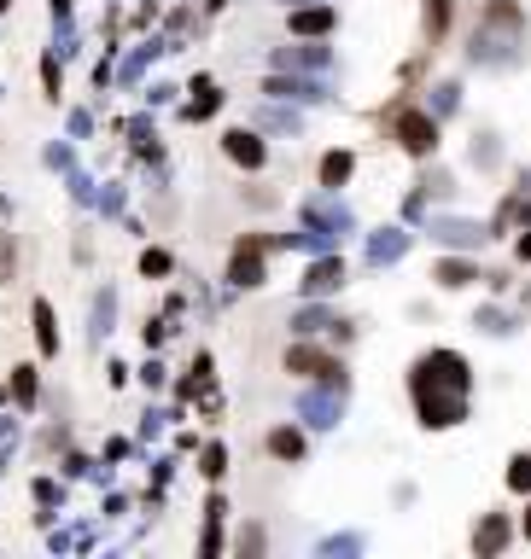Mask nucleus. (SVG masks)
I'll return each instance as SVG.
<instances>
[{
  "label": "nucleus",
  "instance_id": "obj_12",
  "mask_svg": "<svg viewBox=\"0 0 531 559\" xmlns=\"http://www.w3.org/2000/svg\"><path fill=\"white\" fill-rule=\"evenodd\" d=\"M351 169H356L351 152H327V158H321V186H344V181H351Z\"/></svg>",
  "mask_w": 531,
  "mask_h": 559
},
{
  "label": "nucleus",
  "instance_id": "obj_28",
  "mask_svg": "<svg viewBox=\"0 0 531 559\" xmlns=\"http://www.w3.org/2000/svg\"><path fill=\"white\" fill-rule=\"evenodd\" d=\"M211 6H228V0H211Z\"/></svg>",
  "mask_w": 531,
  "mask_h": 559
},
{
  "label": "nucleus",
  "instance_id": "obj_26",
  "mask_svg": "<svg viewBox=\"0 0 531 559\" xmlns=\"http://www.w3.org/2000/svg\"><path fill=\"white\" fill-rule=\"evenodd\" d=\"M520 257H526V263H531V233H526V239H520Z\"/></svg>",
  "mask_w": 531,
  "mask_h": 559
},
{
  "label": "nucleus",
  "instance_id": "obj_14",
  "mask_svg": "<svg viewBox=\"0 0 531 559\" xmlns=\"http://www.w3.org/2000/svg\"><path fill=\"white\" fill-rule=\"evenodd\" d=\"M269 455H280V461H304V437H298L292 426L269 431Z\"/></svg>",
  "mask_w": 531,
  "mask_h": 559
},
{
  "label": "nucleus",
  "instance_id": "obj_27",
  "mask_svg": "<svg viewBox=\"0 0 531 559\" xmlns=\"http://www.w3.org/2000/svg\"><path fill=\"white\" fill-rule=\"evenodd\" d=\"M526 536H531V507H526Z\"/></svg>",
  "mask_w": 531,
  "mask_h": 559
},
{
  "label": "nucleus",
  "instance_id": "obj_22",
  "mask_svg": "<svg viewBox=\"0 0 531 559\" xmlns=\"http://www.w3.org/2000/svg\"><path fill=\"white\" fill-rule=\"evenodd\" d=\"M508 483H514V490H531V461H514V472H508Z\"/></svg>",
  "mask_w": 531,
  "mask_h": 559
},
{
  "label": "nucleus",
  "instance_id": "obj_10",
  "mask_svg": "<svg viewBox=\"0 0 531 559\" xmlns=\"http://www.w3.org/2000/svg\"><path fill=\"white\" fill-rule=\"evenodd\" d=\"M228 280H233V285H263V263H257V239H245V245H240V257H233Z\"/></svg>",
  "mask_w": 531,
  "mask_h": 559
},
{
  "label": "nucleus",
  "instance_id": "obj_7",
  "mask_svg": "<svg viewBox=\"0 0 531 559\" xmlns=\"http://www.w3.org/2000/svg\"><path fill=\"white\" fill-rule=\"evenodd\" d=\"M502 548H508V518L490 513L485 525L473 530V554H479V559H490V554H502Z\"/></svg>",
  "mask_w": 531,
  "mask_h": 559
},
{
  "label": "nucleus",
  "instance_id": "obj_8",
  "mask_svg": "<svg viewBox=\"0 0 531 559\" xmlns=\"http://www.w3.org/2000/svg\"><path fill=\"white\" fill-rule=\"evenodd\" d=\"M339 285H344V263H333V257L304 275V292H310V297H327V292H339Z\"/></svg>",
  "mask_w": 531,
  "mask_h": 559
},
{
  "label": "nucleus",
  "instance_id": "obj_9",
  "mask_svg": "<svg viewBox=\"0 0 531 559\" xmlns=\"http://www.w3.org/2000/svg\"><path fill=\"white\" fill-rule=\"evenodd\" d=\"M432 280H438L444 292H462V285H473V280H479V268L467 263V257H444V263H438V275H432Z\"/></svg>",
  "mask_w": 531,
  "mask_h": 559
},
{
  "label": "nucleus",
  "instance_id": "obj_18",
  "mask_svg": "<svg viewBox=\"0 0 531 559\" xmlns=\"http://www.w3.org/2000/svg\"><path fill=\"white\" fill-rule=\"evenodd\" d=\"M269 94H287V99H321V88H310V82H269Z\"/></svg>",
  "mask_w": 531,
  "mask_h": 559
},
{
  "label": "nucleus",
  "instance_id": "obj_24",
  "mask_svg": "<svg viewBox=\"0 0 531 559\" xmlns=\"http://www.w3.org/2000/svg\"><path fill=\"white\" fill-rule=\"evenodd\" d=\"M0 280H12V239L0 233Z\"/></svg>",
  "mask_w": 531,
  "mask_h": 559
},
{
  "label": "nucleus",
  "instance_id": "obj_29",
  "mask_svg": "<svg viewBox=\"0 0 531 559\" xmlns=\"http://www.w3.org/2000/svg\"><path fill=\"white\" fill-rule=\"evenodd\" d=\"M287 6H304V0H287Z\"/></svg>",
  "mask_w": 531,
  "mask_h": 559
},
{
  "label": "nucleus",
  "instance_id": "obj_16",
  "mask_svg": "<svg viewBox=\"0 0 531 559\" xmlns=\"http://www.w3.org/2000/svg\"><path fill=\"white\" fill-rule=\"evenodd\" d=\"M450 30V0H426V41H444Z\"/></svg>",
  "mask_w": 531,
  "mask_h": 559
},
{
  "label": "nucleus",
  "instance_id": "obj_25",
  "mask_svg": "<svg viewBox=\"0 0 531 559\" xmlns=\"http://www.w3.org/2000/svg\"><path fill=\"white\" fill-rule=\"evenodd\" d=\"M222 466H228V455H222V449H205V472H211V478H216Z\"/></svg>",
  "mask_w": 531,
  "mask_h": 559
},
{
  "label": "nucleus",
  "instance_id": "obj_15",
  "mask_svg": "<svg viewBox=\"0 0 531 559\" xmlns=\"http://www.w3.org/2000/svg\"><path fill=\"white\" fill-rule=\"evenodd\" d=\"M35 338H41V356H53V350H59V332H53V309H47V303H35Z\"/></svg>",
  "mask_w": 531,
  "mask_h": 559
},
{
  "label": "nucleus",
  "instance_id": "obj_21",
  "mask_svg": "<svg viewBox=\"0 0 531 559\" xmlns=\"http://www.w3.org/2000/svg\"><path fill=\"white\" fill-rule=\"evenodd\" d=\"M141 275H169V257L164 251H146L141 257Z\"/></svg>",
  "mask_w": 531,
  "mask_h": 559
},
{
  "label": "nucleus",
  "instance_id": "obj_11",
  "mask_svg": "<svg viewBox=\"0 0 531 559\" xmlns=\"http://www.w3.org/2000/svg\"><path fill=\"white\" fill-rule=\"evenodd\" d=\"M403 245H409V233H398V228H380L374 239H368V257H374V263H391V257H398Z\"/></svg>",
  "mask_w": 531,
  "mask_h": 559
},
{
  "label": "nucleus",
  "instance_id": "obj_19",
  "mask_svg": "<svg viewBox=\"0 0 531 559\" xmlns=\"http://www.w3.org/2000/svg\"><path fill=\"white\" fill-rule=\"evenodd\" d=\"M479 332H508V315L502 309H479Z\"/></svg>",
  "mask_w": 531,
  "mask_h": 559
},
{
  "label": "nucleus",
  "instance_id": "obj_4",
  "mask_svg": "<svg viewBox=\"0 0 531 559\" xmlns=\"http://www.w3.org/2000/svg\"><path fill=\"white\" fill-rule=\"evenodd\" d=\"M398 146L409 158H432V152H438V129H432V117H421V111H403V117H398Z\"/></svg>",
  "mask_w": 531,
  "mask_h": 559
},
{
  "label": "nucleus",
  "instance_id": "obj_17",
  "mask_svg": "<svg viewBox=\"0 0 531 559\" xmlns=\"http://www.w3.org/2000/svg\"><path fill=\"white\" fill-rule=\"evenodd\" d=\"M304 414H310V426H333L339 402H333V396H310V402H304Z\"/></svg>",
  "mask_w": 531,
  "mask_h": 559
},
{
  "label": "nucleus",
  "instance_id": "obj_5",
  "mask_svg": "<svg viewBox=\"0 0 531 559\" xmlns=\"http://www.w3.org/2000/svg\"><path fill=\"white\" fill-rule=\"evenodd\" d=\"M222 152L233 158L240 169H263V158H269V146L257 140L252 129H233V134H222Z\"/></svg>",
  "mask_w": 531,
  "mask_h": 559
},
{
  "label": "nucleus",
  "instance_id": "obj_20",
  "mask_svg": "<svg viewBox=\"0 0 531 559\" xmlns=\"http://www.w3.org/2000/svg\"><path fill=\"white\" fill-rule=\"evenodd\" d=\"M12 391H18V402H35V373L18 367V379H12Z\"/></svg>",
  "mask_w": 531,
  "mask_h": 559
},
{
  "label": "nucleus",
  "instance_id": "obj_13",
  "mask_svg": "<svg viewBox=\"0 0 531 559\" xmlns=\"http://www.w3.org/2000/svg\"><path fill=\"white\" fill-rule=\"evenodd\" d=\"M292 30H298V35H327V30H333V6H310V12H292Z\"/></svg>",
  "mask_w": 531,
  "mask_h": 559
},
{
  "label": "nucleus",
  "instance_id": "obj_6",
  "mask_svg": "<svg viewBox=\"0 0 531 559\" xmlns=\"http://www.w3.org/2000/svg\"><path fill=\"white\" fill-rule=\"evenodd\" d=\"M432 233H438L444 245H462V251H467V245H485V239H490V233L479 228V221H467V216H438V221H432Z\"/></svg>",
  "mask_w": 531,
  "mask_h": 559
},
{
  "label": "nucleus",
  "instance_id": "obj_2",
  "mask_svg": "<svg viewBox=\"0 0 531 559\" xmlns=\"http://www.w3.org/2000/svg\"><path fill=\"white\" fill-rule=\"evenodd\" d=\"M415 402H421V426L426 431H444V426H462V391H444V384H421L415 391Z\"/></svg>",
  "mask_w": 531,
  "mask_h": 559
},
{
  "label": "nucleus",
  "instance_id": "obj_3",
  "mask_svg": "<svg viewBox=\"0 0 531 559\" xmlns=\"http://www.w3.org/2000/svg\"><path fill=\"white\" fill-rule=\"evenodd\" d=\"M287 373H298V379H327V384H344V367L333 362L327 350H316V344H292V350H287Z\"/></svg>",
  "mask_w": 531,
  "mask_h": 559
},
{
  "label": "nucleus",
  "instance_id": "obj_23",
  "mask_svg": "<svg viewBox=\"0 0 531 559\" xmlns=\"http://www.w3.org/2000/svg\"><path fill=\"white\" fill-rule=\"evenodd\" d=\"M321 327H327V315H321V309H304V315H298V332H321Z\"/></svg>",
  "mask_w": 531,
  "mask_h": 559
},
{
  "label": "nucleus",
  "instance_id": "obj_1",
  "mask_svg": "<svg viewBox=\"0 0 531 559\" xmlns=\"http://www.w3.org/2000/svg\"><path fill=\"white\" fill-rule=\"evenodd\" d=\"M421 384H444V391H467V362L455 350H432L421 367L409 373V391H421Z\"/></svg>",
  "mask_w": 531,
  "mask_h": 559
}]
</instances>
